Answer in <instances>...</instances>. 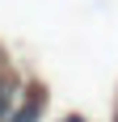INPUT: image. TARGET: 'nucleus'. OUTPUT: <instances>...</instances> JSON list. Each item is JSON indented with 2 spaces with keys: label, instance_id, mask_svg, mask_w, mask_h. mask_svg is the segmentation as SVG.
Returning <instances> with one entry per match:
<instances>
[{
  "label": "nucleus",
  "instance_id": "2",
  "mask_svg": "<svg viewBox=\"0 0 118 122\" xmlns=\"http://www.w3.org/2000/svg\"><path fill=\"white\" fill-rule=\"evenodd\" d=\"M4 105H9V84H0V114H4Z\"/></svg>",
  "mask_w": 118,
  "mask_h": 122
},
{
  "label": "nucleus",
  "instance_id": "3",
  "mask_svg": "<svg viewBox=\"0 0 118 122\" xmlns=\"http://www.w3.org/2000/svg\"><path fill=\"white\" fill-rule=\"evenodd\" d=\"M72 122H80V118H72Z\"/></svg>",
  "mask_w": 118,
  "mask_h": 122
},
{
  "label": "nucleus",
  "instance_id": "1",
  "mask_svg": "<svg viewBox=\"0 0 118 122\" xmlns=\"http://www.w3.org/2000/svg\"><path fill=\"white\" fill-rule=\"evenodd\" d=\"M34 118H38V105H30V110H21V114H17L13 122H34Z\"/></svg>",
  "mask_w": 118,
  "mask_h": 122
}]
</instances>
